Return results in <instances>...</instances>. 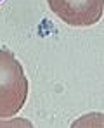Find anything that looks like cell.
<instances>
[{"mask_svg":"<svg viewBox=\"0 0 104 128\" xmlns=\"http://www.w3.org/2000/svg\"><path fill=\"white\" fill-rule=\"evenodd\" d=\"M0 2H2V0H0Z\"/></svg>","mask_w":104,"mask_h":128,"instance_id":"obj_3","label":"cell"},{"mask_svg":"<svg viewBox=\"0 0 104 128\" xmlns=\"http://www.w3.org/2000/svg\"><path fill=\"white\" fill-rule=\"evenodd\" d=\"M50 10L73 28H87L102 19L104 0H47Z\"/></svg>","mask_w":104,"mask_h":128,"instance_id":"obj_2","label":"cell"},{"mask_svg":"<svg viewBox=\"0 0 104 128\" xmlns=\"http://www.w3.org/2000/svg\"><path fill=\"white\" fill-rule=\"evenodd\" d=\"M28 80L16 56L0 48V118H12L28 97Z\"/></svg>","mask_w":104,"mask_h":128,"instance_id":"obj_1","label":"cell"}]
</instances>
